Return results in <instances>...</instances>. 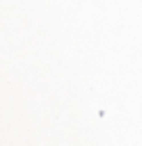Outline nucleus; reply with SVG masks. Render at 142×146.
<instances>
[]
</instances>
